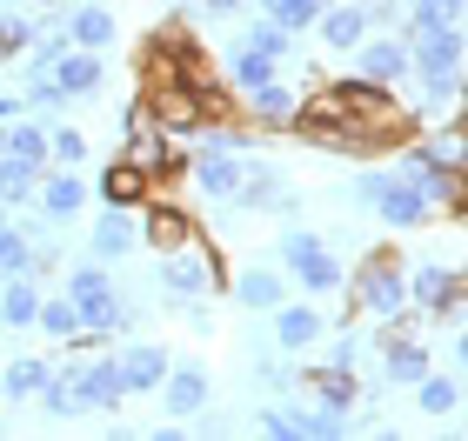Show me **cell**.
Masks as SVG:
<instances>
[{"mask_svg": "<svg viewBox=\"0 0 468 441\" xmlns=\"http://www.w3.org/2000/svg\"><path fill=\"white\" fill-rule=\"evenodd\" d=\"M415 402H421V415H429V422H449V415L462 408V374L455 368H429V374H421V382H415Z\"/></svg>", "mask_w": 468, "mask_h": 441, "instance_id": "484cf974", "label": "cell"}, {"mask_svg": "<svg viewBox=\"0 0 468 441\" xmlns=\"http://www.w3.org/2000/svg\"><path fill=\"white\" fill-rule=\"evenodd\" d=\"M361 14H368V27H388V20L401 14V0H355Z\"/></svg>", "mask_w": 468, "mask_h": 441, "instance_id": "b9f144b4", "label": "cell"}, {"mask_svg": "<svg viewBox=\"0 0 468 441\" xmlns=\"http://www.w3.org/2000/svg\"><path fill=\"white\" fill-rule=\"evenodd\" d=\"M462 54H468L462 27L415 34V40H409V74H415V80H455V74H462Z\"/></svg>", "mask_w": 468, "mask_h": 441, "instance_id": "7c38bea8", "label": "cell"}, {"mask_svg": "<svg viewBox=\"0 0 468 441\" xmlns=\"http://www.w3.org/2000/svg\"><path fill=\"white\" fill-rule=\"evenodd\" d=\"M68 301H74V321H80V334H101V341L141 321V308H134V301H127V294L114 288L108 261H80L74 275H68Z\"/></svg>", "mask_w": 468, "mask_h": 441, "instance_id": "7a4b0ae2", "label": "cell"}, {"mask_svg": "<svg viewBox=\"0 0 468 441\" xmlns=\"http://www.w3.org/2000/svg\"><path fill=\"white\" fill-rule=\"evenodd\" d=\"M355 201L368 207L375 221H388L395 235H409V227H429V221H435L429 194H421L409 174H395V167H361V174H355Z\"/></svg>", "mask_w": 468, "mask_h": 441, "instance_id": "3957f363", "label": "cell"}, {"mask_svg": "<svg viewBox=\"0 0 468 441\" xmlns=\"http://www.w3.org/2000/svg\"><path fill=\"white\" fill-rule=\"evenodd\" d=\"M48 74H54V88L68 100H88V94H101V80H108V60H101L94 47H68Z\"/></svg>", "mask_w": 468, "mask_h": 441, "instance_id": "d6986e66", "label": "cell"}, {"mask_svg": "<svg viewBox=\"0 0 468 441\" xmlns=\"http://www.w3.org/2000/svg\"><path fill=\"white\" fill-rule=\"evenodd\" d=\"M34 402L48 408L54 422H74V415H80V394H74V382H68V374H60V362H54V374H48V388H40Z\"/></svg>", "mask_w": 468, "mask_h": 441, "instance_id": "d590c367", "label": "cell"}, {"mask_svg": "<svg viewBox=\"0 0 468 441\" xmlns=\"http://www.w3.org/2000/svg\"><path fill=\"white\" fill-rule=\"evenodd\" d=\"M241 161L248 154H187V181L201 187L207 201H234V187H241Z\"/></svg>", "mask_w": 468, "mask_h": 441, "instance_id": "7402d4cb", "label": "cell"}, {"mask_svg": "<svg viewBox=\"0 0 468 441\" xmlns=\"http://www.w3.org/2000/svg\"><path fill=\"white\" fill-rule=\"evenodd\" d=\"M282 74V60L261 54V47H248V40H234V54H228V88L234 94H248V88H261V80Z\"/></svg>", "mask_w": 468, "mask_h": 441, "instance_id": "f1b7e54d", "label": "cell"}, {"mask_svg": "<svg viewBox=\"0 0 468 441\" xmlns=\"http://www.w3.org/2000/svg\"><path fill=\"white\" fill-rule=\"evenodd\" d=\"M241 40H248V47H261V54H274V60H288V54H294V34H288V27H274L268 14L254 20V27H248Z\"/></svg>", "mask_w": 468, "mask_h": 441, "instance_id": "f35d334b", "label": "cell"}, {"mask_svg": "<svg viewBox=\"0 0 468 441\" xmlns=\"http://www.w3.org/2000/svg\"><path fill=\"white\" fill-rule=\"evenodd\" d=\"M322 7H328V0H261V14L274 20V27H288V34H308Z\"/></svg>", "mask_w": 468, "mask_h": 441, "instance_id": "e575fe53", "label": "cell"}, {"mask_svg": "<svg viewBox=\"0 0 468 441\" xmlns=\"http://www.w3.org/2000/svg\"><path fill=\"white\" fill-rule=\"evenodd\" d=\"M409 308L421 314V321H462V308H468V275H462V261H421L409 268Z\"/></svg>", "mask_w": 468, "mask_h": 441, "instance_id": "277c9868", "label": "cell"}, {"mask_svg": "<svg viewBox=\"0 0 468 441\" xmlns=\"http://www.w3.org/2000/svg\"><path fill=\"white\" fill-rule=\"evenodd\" d=\"M375 348H381V388H415L429 374V341L415 328H375Z\"/></svg>", "mask_w": 468, "mask_h": 441, "instance_id": "30bf717a", "label": "cell"}, {"mask_svg": "<svg viewBox=\"0 0 468 441\" xmlns=\"http://www.w3.org/2000/svg\"><path fill=\"white\" fill-rule=\"evenodd\" d=\"M314 27H322V47H335V54H348L361 34H368V14L355 7V0H342V7H322L314 14Z\"/></svg>", "mask_w": 468, "mask_h": 441, "instance_id": "4316f807", "label": "cell"}, {"mask_svg": "<svg viewBox=\"0 0 468 441\" xmlns=\"http://www.w3.org/2000/svg\"><path fill=\"white\" fill-rule=\"evenodd\" d=\"M147 194H154V174H147L141 161H108L101 167V207H141Z\"/></svg>", "mask_w": 468, "mask_h": 441, "instance_id": "44dd1931", "label": "cell"}, {"mask_svg": "<svg viewBox=\"0 0 468 441\" xmlns=\"http://www.w3.org/2000/svg\"><path fill=\"white\" fill-rule=\"evenodd\" d=\"M48 161L54 167H80L88 161V134L80 128H48Z\"/></svg>", "mask_w": 468, "mask_h": 441, "instance_id": "74e56055", "label": "cell"}, {"mask_svg": "<svg viewBox=\"0 0 468 441\" xmlns=\"http://www.w3.org/2000/svg\"><path fill=\"white\" fill-rule=\"evenodd\" d=\"M40 294H48V288H40V275H7V281H0V328H34V314H40Z\"/></svg>", "mask_w": 468, "mask_h": 441, "instance_id": "cb8c5ba5", "label": "cell"}, {"mask_svg": "<svg viewBox=\"0 0 468 441\" xmlns=\"http://www.w3.org/2000/svg\"><path fill=\"white\" fill-rule=\"evenodd\" d=\"M395 174H409L421 194H429V207L435 215H449V221H462V201H468V181H462V167H449L435 154L429 141L421 147H401V161H395Z\"/></svg>", "mask_w": 468, "mask_h": 441, "instance_id": "52a82bcc", "label": "cell"}, {"mask_svg": "<svg viewBox=\"0 0 468 441\" xmlns=\"http://www.w3.org/2000/svg\"><path fill=\"white\" fill-rule=\"evenodd\" d=\"M154 281H161L167 301H201V294L221 288V261H215V247H201V235H195V241L154 255Z\"/></svg>", "mask_w": 468, "mask_h": 441, "instance_id": "8992f818", "label": "cell"}, {"mask_svg": "<svg viewBox=\"0 0 468 441\" xmlns=\"http://www.w3.org/2000/svg\"><path fill=\"white\" fill-rule=\"evenodd\" d=\"M60 27H68V40H74V47H114V14L108 7H101V0H80V7H68V20H60Z\"/></svg>", "mask_w": 468, "mask_h": 441, "instance_id": "d4e9b609", "label": "cell"}, {"mask_svg": "<svg viewBox=\"0 0 468 441\" xmlns=\"http://www.w3.org/2000/svg\"><path fill=\"white\" fill-rule=\"evenodd\" d=\"M161 408L175 415V422H195V415L207 408V368H195V362H167V374H161Z\"/></svg>", "mask_w": 468, "mask_h": 441, "instance_id": "9a60e30c", "label": "cell"}, {"mask_svg": "<svg viewBox=\"0 0 468 441\" xmlns=\"http://www.w3.org/2000/svg\"><path fill=\"white\" fill-rule=\"evenodd\" d=\"M34 27H40L34 14H7V7H0V60H20V54H27Z\"/></svg>", "mask_w": 468, "mask_h": 441, "instance_id": "8d00e7d4", "label": "cell"}, {"mask_svg": "<svg viewBox=\"0 0 468 441\" xmlns=\"http://www.w3.org/2000/svg\"><path fill=\"white\" fill-rule=\"evenodd\" d=\"M7 275H34V241L14 227V207L0 215V281Z\"/></svg>", "mask_w": 468, "mask_h": 441, "instance_id": "4dcf8cb0", "label": "cell"}, {"mask_svg": "<svg viewBox=\"0 0 468 441\" xmlns=\"http://www.w3.org/2000/svg\"><path fill=\"white\" fill-rule=\"evenodd\" d=\"M34 181H40V167L0 154V207H27L34 201Z\"/></svg>", "mask_w": 468, "mask_h": 441, "instance_id": "d6a6232c", "label": "cell"}, {"mask_svg": "<svg viewBox=\"0 0 468 441\" xmlns=\"http://www.w3.org/2000/svg\"><path fill=\"white\" fill-rule=\"evenodd\" d=\"M54 362H40V354H20V362L0 368V402H34L40 388H48Z\"/></svg>", "mask_w": 468, "mask_h": 441, "instance_id": "f546056e", "label": "cell"}, {"mask_svg": "<svg viewBox=\"0 0 468 441\" xmlns=\"http://www.w3.org/2000/svg\"><path fill=\"white\" fill-rule=\"evenodd\" d=\"M261 435L268 441H342L348 415L322 408V402H308V408H261Z\"/></svg>", "mask_w": 468, "mask_h": 441, "instance_id": "9c48e42d", "label": "cell"}, {"mask_svg": "<svg viewBox=\"0 0 468 441\" xmlns=\"http://www.w3.org/2000/svg\"><path fill=\"white\" fill-rule=\"evenodd\" d=\"M248 141H254V128H248V121L207 114L201 128H195V154H248Z\"/></svg>", "mask_w": 468, "mask_h": 441, "instance_id": "83f0119b", "label": "cell"}, {"mask_svg": "<svg viewBox=\"0 0 468 441\" xmlns=\"http://www.w3.org/2000/svg\"><path fill=\"white\" fill-rule=\"evenodd\" d=\"M0 121H20V94H7V88H0Z\"/></svg>", "mask_w": 468, "mask_h": 441, "instance_id": "ee69618b", "label": "cell"}, {"mask_svg": "<svg viewBox=\"0 0 468 441\" xmlns=\"http://www.w3.org/2000/svg\"><path fill=\"white\" fill-rule=\"evenodd\" d=\"M409 268H401V255L395 247H375V255H361L348 275H342V288H348V308L355 314H368V321H381V328H415V308H409Z\"/></svg>", "mask_w": 468, "mask_h": 441, "instance_id": "6da1fadb", "label": "cell"}, {"mask_svg": "<svg viewBox=\"0 0 468 441\" xmlns=\"http://www.w3.org/2000/svg\"><path fill=\"white\" fill-rule=\"evenodd\" d=\"M0 154H7V121H0Z\"/></svg>", "mask_w": 468, "mask_h": 441, "instance_id": "f6af8a7d", "label": "cell"}, {"mask_svg": "<svg viewBox=\"0 0 468 441\" xmlns=\"http://www.w3.org/2000/svg\"><path fill=\"white\" fill-rule=\"evenodd\" d=\"M328 362H335V368H355V362H361V328H342V341H335Z\"/></svg>", "mask_w": 468, "mask_h": 441, "instance_id": "60d3db41", "label": "cell"}, {"mask_svg": "<svg viewBox=\"0 0 468 441\" xmlns=\"http://www.w3.org/2000/svg\"><path fill=\"white\" fill-rule=\"evenodd\" d=\"M141 247V215L134 207H101V221L88 227V255L94 261H127Z\"/></svg>", "mask_w": 468, "mask_h": 441, "instance_id": "5bb4252c", "label": "cell"}, {"mask_svg": "<svg viewBox=\"0 0 468 441\" xmlns=\"http://www.w3.org/2000/svg\"><path fill=\"white\" fill-rule=\"evenodd\" d=\"M234 108L248 114V128H288V121H294V108H302V94H294L288 80L274 74V80H261V88H248L241 100H234Z\"/></svg>", "mask_w": 468, "mask_h": 441, "instance_id": "ac0fdd59", "label": "cell"}, {"mask_svg": "<svg viewBox=\"0 0 468 441\" xmlns=\"http://www.w3.org/2000/svg\"><path fill=\"white\" fill-rule=\"evenodd\" d=\"M348 54H355V74L381 80V88L409 80V34H388V27H375V34H361Z\"/></svg>", "mask_w": 468, "mask_h": 441, "instance_id": "8fae6325", "label": "cell"}, {"mask_svg": "<svg viewBox=\"0 0 468 441\" xmlns=\"http://www.w3.org/2000/svg\"><path fill=\"white\" fill-rule=\"evenodd\" d=\"M141 207H147V215H141V247H154V255H167V247H181V241L201 235L195 215H187V207H175V201H154V194H147Z\"/></svg>", "mask_w": 468, "mask_h": 441, "instance_id": "2e32d148", "label": "cell"}, {"mask_svg": "<svg viewBox=\"0 0 468 441\" xmlns=\"http://www.w3.org/2000/svg\"><path fill=\"white\" fill-rule=\"evenodd\" d=\"M34 207L48 215L54 227H68L80 207H88V181H80V167H40L34 181Z\"/></svg>", "mask_w": 468, "mask_h": 441, "instance_id": "4fadbf2b", "label": "cell"}, {"mask_svg": "<svg viewBox=\"0 0 468 441\" xmlns=\"http://www.w3.org/2000/svg\"><path fill=\"white\" fill-rule=\"evenodd\" d=\"M20 108H34V114H60V108H68V94L54 88V74H27V94H20Z\"/></svg>", "mask_w": 468, "mask_h": 441, "instance_id": "ab89813d", "label": "cell"}, {"mask_svg": "<svg viewBox=\"0 0 468 441\" xmlns=\"http://www.w3.org/2000/svg\"><path fill=\"white\" fill-rule=\"evenodd\" d=\"M60 374L74 382V394H80V415H114L121 402H127V388H121V368H114V354H68L60 362Z\"/></svg>", "mask_w": 468, "mask_h": 441, "instance_id": "ba28073f", "label": "cell"}, {"mask_svg": "<svg viewBox=\"0 0 468 441\" xmlns=\"http://www.w3.org/2000/svg\"><path fill=\"white\" fill-rule=\"evenodd\" d=\"M282 275H288V288H302V294H314V301H322V294L342 288L348 268L335 261V247H328L322 235H308V227H288V235H282Z\"/></svg>", "mask_w": 468, "mask_h": 441, "instance_id": "5b68a950", "label": "cell"}, {"mask_svg": "<svg viewBox=\"0 0 468 441\" xmlns=\"http://www.w3.org/2000/svg\"><path fill=\"white\" fill-rule=\"evenodd\" d=\"M268 314H274V348H282V354H308L328 334V314H314V301H282Z\"/></svg>", "mask_w": 468, "mask_h": 441, "instance_id": "e0dca14e", "label": "cell"}, {"mask_svg": "<svg viewBox=\"0 0 468 441\" xmlns=\"http://www.w3.org/2000/svg\"><path fill=\"white\" fill-rule=\"evenodd\" d=\"M195 7H201L207 20H215V14H234V7H241V0H195Z\"/></svg>", "mask_w": 468, "mask_h": 441, "instance_id": "7bdbcfd3", "label": "cell"}, {"mask_svg": "<svg viewBox=\"0 0 468 441\" xmlns=\"http://www.w3.org/2000/svg\"><path fill=\"white\" fill-rule=\"evenodd\" d=\"M228 288H234V301L254 308V314H268V308H282V301H288V275H282V268H261V261H248Z\"/></svg>", "mask_w": 468, "mask_h": 441, "instance_id": "603a6c76", "label": "cell"}, {"mask_svg": "<svg viewBox=\"0 0 468 441\" xmlns=\"http://www.w3.org/2000/svg\"><path fill=\"white\" fill-rule=\"evenodd\" d=\"M114 368H121V388H127V394H154L161 374H167V348H161V341H127V348L114 354Z\"/></svg>", "mask_w": 468, "mask_h": 441, "instance_id": "ffe728a7", "label": "cell"}, {"mask_svg": "<svg viewBox=\"0 0 468 441\" xmlns=\"http://www.w3.org/2000/svg\"><path fill=\"white\" fill-rule=\"evenodd\" d=\"M7 154L27 167H48V128L40 121H7Z\"/></svg>", "mask_w": 468, "mask_h": 441, "instance_id": "836d02e7", "label": "cell"}, {"mask_svg": "<svg viewBox=\"0 0 468 441\" xmlns=\"http://www.w3.org/2000/svg\"><path fill=\"white\" fill-rule=\"evenodd\" d=\"M34 328L48 334V341H60V348H68L74 334H80V321H74V301H68V294H40V314H34Z\"/></svg>", "mask_w": 468, "mask_h": 441, "instance_id": "1f68e13d", "label": "cell"}]
</instances>
